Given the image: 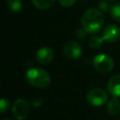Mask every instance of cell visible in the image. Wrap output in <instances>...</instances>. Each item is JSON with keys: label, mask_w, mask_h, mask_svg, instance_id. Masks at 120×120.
<instances>
[{"label": "cell", "mask_w": 120, "mask_h": 120, "mask_svg": "<svg viewBox=\"0 0 120 120\" xmlns=\"http://www.w3.org/2000/svg\"><path fill=\"white\" fill-rule=\"evenodd\" d=\"M53 55H54L53 51L50 47H47V46L39 48L38 52H36V58L38 62L42 65L49 64L53 59Z\"/></svg>", "instance_id": "ba28073f"}, {"label": "cell", "mask_w": 120, "mask_h": 120, "mask_svg": "<svg viewBox=\"0 0 120 120\" xmlns=\"http://www.w3.org/2000/svg\"><path fill=\"white\" fill-rule=\"evenodd\" d=\"M64 52L70 59H78L82 53V49L77 41L69 40L64 45Z\"/></svg>", "instance_id": "52a82bcc"}, {"label": "cell", "mask_w": 120, "mask_h": 120, "mask_svg": "<svg viewBox=\"0 0 120 120\" xmlns=\"http://www.w3.org/2000/svg\"><path fill=\"white\" fill-rule=\"evenodd\" d=\"M56 0H32L34 6L38 9H47L53 6Z\"/></svg>", "instance_id": "8fae6325"}, {"label": "cell", "mask_w": 120, "mask_h": 120, "mask_svg": "<svg viewBox=\"0 0 120 120\" xmlns=\"http://www.w3.org/2000/svg\"><path fill=\"white\" fill-rule=\"evenodd\" d=\"M7 5L12 12H20L22 8V0H7Z\"/></svg>", "instance_id": "4fadbf2b"}, {"label": "cell", "mask_w": 120, "mask_h": 120, "mask_svg": "<svg viewBox=\"0 0 120 120\" xmlns=\"http://www.w3.org/2000/svg\"><path fill=\"white\" fill-rule=\"evenodd\" d=\"M86 100L93 106H101L108 101V93L102 88L95 87L87 93Z\"/></svg>", "instance_id": "277c9868"}, {"label": "cell", "mask_w": 120, "mask_h": 120, "mask_svg": "<svg viewBox=\"0 0 120 120\" xmlns=\"http://www.w3.org/2000/svg\"><path fill=\"white\" fill-rule=\"evenodd\" d=\"M106 111L109 114H111L112 116L119 114V112H120V101L117 99V98H112V99L107 101Z\"/></svg>", "instance_id": "30bf717a"}, {"label": "cell", "mask_w": 120, "mask_h": 120, "mask_svg": "<svg viewBox=\"0 0 120 120\" xmlns=\"http://www.w3.org/2000/svg\"><path fill=\"white\" fill-rule=\"evenodd\" d=\"M86 36V31L82 28V29H80L77 31V37L80 38V39H83Z\"/></svg>", "instance_id": "ac0fdd59"}, {"label": "cell", "mask_w": 120, "mask_h": 120, "mask_svg": "<svg viewBox=\"0 0 120 120\" xmlns=\"http://www.w3.org/2000/svg\"><path fill=\"white\" fill-rule=\"evenodd\" d=\"M3 120H12V119H10V118H5V119H3Z\"/></svg>", "instance_id": "d6986e66"}, {"label": "cell", "mask_w": 120, "mask_h": 120, "mask_svg": "<svg viewBox=\"0 0 120 120\" xmlns=\"http://www.w3.org/2000/svg\"><path fill=\"white\" fill-rule=\"evenodd\" d=\"M104 18L98 8H88L82 17V26L88 34H97L103 27Z\"/></svg>", "instance_id": "6da1fadb"}, {"label": "cell", "mask_w": 120, "mask_h": 120, "mask_svg": "<svg viewBox=\"0 0 120 120\" xmlns=\"http://www.w3.org/2000/svg\"><path fill=\"white\" fill-rule=\"evenodd\" d=\"M103 38L101 36H97L94 35L92 37H90L89 40H88V44L92 49H99L102 44H103Z\"/></svg>", "instance_id": "7c38bea8"}, {"label": "cell", "mask_w": 120, "mask_h": 120, "mask_svg": "<svg viewBox=\"0 0 120 120\" xmlns=\"http://www.w3.org/2000/svg\"><path fill=\"white\" fill-rule=\"evenodd\" d=\"M25 78L31 85L38 88L47 87L51 82L50 74L45 69L39 68H31L27 69Z\"/></svg>", "instance_id": "7a4b0ae2"}, {"label": "cell", "mask_w": 120, "mask_h": 120, "mask_svg": "<svg viewBox=\"0 0 120 120\" xmlns=\"http://www.w3.org/2000/svg\"><path fill=\"white\" fill-rule=\"evenodd\" d=\"M30 112V106L27 100L19 98L15 101L12 107V113L17 120H23L26 118Z\"/></svg>", "instance_id": "5b68a950"}, {"label": "cell", "mask_w": 120, "mask_h": 120, "mask_svg": "<svg viewBox=\"0 0 120 120\" xmlns=\"http://www.w3.org/2000/svg\"><path fill=\"white\" fill-rule=\"evenodd\" d=\"M107 90L112 98H120V74L113 75L108 81Z\"/></svg>", "instance_id": "9c48e42d"}, {"label": "cell", "mask_w": 120, "mask_h": 120, "mask_svg": "<svg viewBox=\"0 0 120 120\" xmlns=\"http://www.w3.org/2000/svg\"><path fill=\"white\" fill-rule=\"evenodd\" d=\"M108 1H115V0H108Z\"/></svg>", "instance_id": "ffe728a7"}, {"label": "cell", "mask_w": 120, "mask_h": 120, "mask_svg": "<svg viewBox=\"0 0 120 120\" xmlns=\"http://www.w3.org/2000/svg\"><path fill=\"white\" fill-rule=\"evenodd\" d=\"M101 37L109 43L117 42L120 39V27L116 24H109L103 29Z\"/></svg>", "instance_id": "8992f818"}, {"label": "cell", "mask_w": 120, "mask_h": 120, "mask_svg": "<svg viewBox=\"0 0 120 120\" xmlns=\"http://www.w3.org/2000/svg\"><path fill=\"white\" fill-rule=\"evenodd\" d=\"M110 8L111 6L107 1H100L98 3V9L102 12V13H108L110 12Z\"/></svg>", "instance_id": "2e32d148"}, {"label": "cell", "mask_w": 120, "mask_h": 120, "mask_svg": "<svg viewBox=\"0 0 120 120\" xmlns=\"http://www.w3.org/2000/svg\"><path fill=\"white\" fill-rule=\"evenodd\" d=\"M10 106V102L8 98H0V113H5L8 111Z\"/></svg>", "instance_id": "9a60e30c"}, {"label": "cell", "mask_w": 120, "mask_h": 120, "mask_svg": "<svg viewBox=\"0 0 120 120\" xmlns=\"http://www.w3.org/2000/svg\"><path fill=\"white\" fill-rule=\"evenodd\" d=\"M109 13L114 21H116L117 22H120V3H115L112 5Z\"/></svg>", "instance_id": "5bb4252c"}, {"label": "cell", "mask_w": 120, "mask_h": 120, "mask_svg": "<svg viewBox=\"0 0 120 120\" xmlns=\"http://www.w3.org/2000/svg\"><path fill=\"white\" fill-rule=\"evenodd\" d=\"M93 67L99 73H109L113 69L114 62L110 55L99 53L94 57Z\"/></svg>", "instance_id": "3957f363"}, {"label": "cell", "mask_w": 120, "mask_h": 120, "mask_svg": "<svg viewBox=\"0 0 120 120\" xmlns=\"http://www.w3.org/2000/svg\"><path fill=\"white\" fill-rule=\"evenodd\" d=\"M57 1L59 2V4L61 6H63L65 8L71 7V6H73L77 2V0H57Z\"/></svg>", "instance_id": "e0dca14e"}]
</instances>
